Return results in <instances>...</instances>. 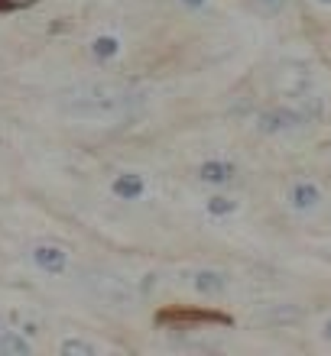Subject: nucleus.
Here are the masks:
<instances>
[{"label":"nucleus","mask_w":331,"mask_h":356,"mask_svg":"<svg viewBox=\"0 0 331 356\" xmlns=\"http://www.w3.org/2000/svg\"><path fill=\"white\" fill-rule=\"evenodd\" d=\"M150 94L137 85H82L62 97V113L88 123H123L140 117Z\"/></svg>","instance_id":"obj_1"},{"label":"nucleus","mask_w":331,"mask_h":356,"mask_svg":"<svg viewBox=\"0 0 331 356\" xmlns=\"http://www.w3.org/2000/svg\"><path fill=\"white\" fill-rule=\"evenodd\" d=\"M82 285H85L95 298L107 301V305H114V308H133L137 305V298H140V291L130 285V279H123V275H117V272H105V269H91L82 275Z\"/></svg>","instance_id":"obj_2"},{"label":"nucleus","mask_w":331,"mask_h":356,"mask_svg":"<svg viewBox=\"0 0 331 356\" xmlns=\"http://www.w3.org/2000/svg\"><path fill=\"white\" fill-rule=\"evenodd\" d=\"M160 324H172V327H189V324H231L227 314L211 308H162L156 314Z\"/></svg>","instance_id":"obj_3"},{"label":"nucleus","mask_w":331,"mask_h":356,"mask_svg":"<svg viewBox=\"0 0 331 356\" xmlns=\"http://www.w3.org/2000/svg\"><path fill=\"white\" fill-rule=\"evenodd\" d=\"M302 123L305 117L299 113V107H270V111L256 117V130L270 136V133H289L295 127H302Z\"/></svg>","instance_id":"obj_4"},{"label":"nucleus","mask_w":331,"mask_h":356,"mask_svg":"<svg viewBox=\"0 0 331 356\" xmlns=\"http://www.w3.org/2000/svg\"><path fill=\"white\" fill-rule=\"evenodd\" d=\"M33 263L43 272L59 275V272H66V266H68V253L62 246H36V250H33Z\"/></svg>","instance_id":"obj_5"},{"label":"nucleus","mask_w":331,"mask_h":356,"mask_svg":"<svg viewBox=\"0 0 331 356\" xmlns=\"http://www.w3.org/2000/svg\"><path fill=\"white\" fill-rule=\"evenodd\" d=\"M289 201H293L295 211H315L318 201H322V191L312 181H295L293 191H289Z\"/></svg>","instance_id":"obj_6"},{"label":"nucleus","mask_w":331,"mask_h":356,"mask_svg":"<svg viewBox=\"0 0 331 356\" xmlns=\"http://www.w3.org/2000/svg\"><path fill=\"white\" fill-rule=\"evenodd\" d=\"M192 285H195L199 295H221L227 289V275L218 269H201V272H195Z\"/></svg>","instance_id":"obj_7"},{"label":"nucleus","mask_w":331,"mask_h":356,"mask_svg":"<svg viewBox=\"0 0 331 356\" xmlns=\"http://www.w3.org/2000/svg\"><path fill=\"white\" fill-rule=\"evenodd\" d=\"M199 178H201V181H208V185H224V181H231V178H234V165H231V162H221V159L201 162Z\"/></svg>","instance_id":"obj_8"},{"label":"nucleus","mask_w":331,"mask_h":356,"mask_svg":"<svg viewBox=\"0 0 331 356\" xmlns=\"http://www.w3.org/2000/svg\"><path fill=\"white\" fill-rule=\"evenodd\" d=\"M114 195L123 197V201H133V197H140L143 195V178L140 175H133V172H127V175H117L114 178Z\"/></svg>","instance_id":"obj_9"},{"label":"nucleus","mask_w":331,"mask_h":356,"mask_svg":"<svg viewBox=\"0 0 331 356\" xmlns=\"http://www.w3.org/2000/svg\"><path fill=\"white\" fill-rule=\"evenodd\" d=\"M29 343L20 334H13V330H3L0 334V353H13V356H29Z\"/></svg>","instance_id":"obj_10"},{"label":"nucleus","mask_w":331,"mask_h":356,"mask_svg":"<svg viewBox=\"0 0 331 356\" xmlns=\"http://www.w3.org/2000/svg\"><path fill=\"white\" fill-rule=\"evenodd\" d=\"M59 350H62L66 356H98L95 343H88V340H75V337L62 340V347H59Z\"/></svg>","instance_id":"obj_11"},{"label":"nucleus","mask_w":331,"mask_h":356,"mask_svg":"<svg viewBox=\"0 0 331 356\" xmlns=\"http://www.w3.org/2000/svg\"><path fill=\"white\" fill-rule=\"evenodd\" d=\"M234 211H237V201H231V197H224V195L208 197V214L211 217H224V214H234Z\"/></svg>","instance_id":"obj_12"},{"label":"nucleus","mask_w":331,"mask_h":356,"mask_svg":"<svg viewBox=\"0 0 331 356\" xmlns=\"http://www.w3.org/2000/svg\"><path fill=\"white\" fill-rule=\"evenodd\" d=\"M117 39L114 36H101V39H95L91 42V52H95V58H111V56H117Z\"/></svg>","instance_id":"obj_13"},{"label":"nucleus","mask_w":331,"mask_h":356,"mask_svg":"<svg viewBox=\"0 0 331 356\" xmlns=\"http://www.w3.org/2000/svg\"><path fill=\"white\" fill-rule=\"evenodd\" d=\"M29 3H36V0H0V10H23Z\"/></svg>","instance_id":"obj_14"},{"label":"nucleus","mask_w":331,"mask_h":356,"mask_svg":"<svg viewBox=\"0 0 331 356\" xmlns=\"http://www.w3.org/2000/svg\"><path fill=\"white\" fill-rule=\"evenodd\" d=\"M266 10H286L289 7V0H260Z\"/></svg>","instance_id":"obj_15"},{"label":"nucleus","mask_w":331,"mask_h":356,"mask_svg":"<svg viewBox=\"0 0 331 356\" xmlns=\"http://www.w3.org/2000/svg\"><path fill=\"white\" fill-rule=\"evenodd\" d=\"M322 337L331 340V321H325V327H322Z\"/></svg>","instance_id":"obj_16"},{"label":"nucleus","mask_w":331,"mask_h":356,"mask_svg":"<svg viewBox=\"0 0 331 356\" xmlns=\"http://www.w3.org/2000/svg\"><path fill=\"white\" fill-rule=\"evenodd\" d=\"M182 3H185V7H201L205 0H182Z\"/></svg>","instance_id":"obj_17"},{"label":"nucleus","mask_w":331,"mask_h":356,"mask_svg":"<svg viewBox=\"0 0 331 356\" xmlns=\"http://www.w3.org/2000/svg\"><path fill=\"white\" fill-rule=\"evenodd\" d=\"M3 330H7V324H3V318H0V334H3Z\"/></svg>","instance_id":"obj_18"},{"label":"nucleus","mask_w":331,"mask_h":356,"mask_svg":"<svg viewBox=\"0 0 331 356\" xmlns=\"http://www.w3.org/2000/svg\"><path fill=\"white\" fill-rule=\"evenodd\" d=\"M318 3H331V0H318Z\"/></svg>","instance_id":"obj_19"}]
</instances>
